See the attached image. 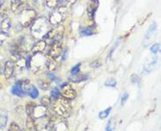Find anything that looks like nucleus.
<instances>
[{
    "instance_id": "nucleus-24",
    "label": "nucleus",
    "mask_w": 161,
    "mask_h": 131,
    "mask_svg": "<svg viewBox=\"0 0 161 131\" xmlns=\"http://www.w3.org/2000/svg\"><path fill=\"white\" fill-rule=\"evenodd\" d=\"M76 1L77 0H61V3H60L59 6L68 8V7H70L71 5H73L76 3Z\"/></svg>"
},
{
    "instance_id": "nucleus-2",
    "label": "nucleus",
    "mask_w": 161,
    "mask_h": 131,
    "mask_svg": "<svg viewBox=\"0 0 161 131\" xmlns=\"http://www.w3.org/2000/svg\"><path fill=\"white\" fill-rule=\"evenodd\" d=\"M53 111L63 118H68L71 113V106L70 101L66 100L63 97L58 98L57 100L52 101L51 102Z\"/></svg>"
},
{
    "instance_id": "nucleus-21",
    "label": "nucleus",
    "mask_w": 161,
    "mask_h": 131,
    "mask_svg": "<svg viewBox=\"0 0 161 131\" xmlns=\"http://www.w3.org/2000/svg\"><path fill=\"white\" fill-rule=\"evenodd\" d=\"M116 127V123H115V120L114 117L110 119L108 123V125L106 127V131H114Z\"/></svg>"
},
{
    "instance_id": "nucleus-18",
    "label": "nucleus",
    "mask_w": 161,
    "mask_h": 131,
    "mask_svg": "<svg viewBox=\"0 0 161 131\" xmlns=\"http://www.w3.org/2000/svg\"><path fill=\"white\" fill-rule=\"evenodd\" d=\"M27 93L29 94V96L32 98V99H37L38 97H39V91H38V89L34 86V85H31L30 88H29V90H28V92Z\"/></svg>"
},
{
    "instance_id": "nucleus-9",
    "label": "nucleus",
    "mask_w": 161,
    "mask_h": 131,
    "mask_svg": "<svg viewBox=\"0 0 161 131\" xmlns=\"http://www.w3.org/2000/svg\"><path fill=\"white\" fill-rule=\"evenodd\" d=\"M15 72V68H14V63L13 61L5 62L4 65V70H3V73L4 75V78L6 79H11L13 78V75Z\"/></svg>"
},
{
    "instance_id": "nucleus-30",
    "label": "nucleus",
    "mask_w": 161,
    "mask_h": 131,
    "mask_svg": "<svg viewBox=\"0 0 161 131\" xmlns=\"http://www.w3.org/2000/svg\"><path fill=\"white\" fill-rule=\"evenodd\" d=\"M81 65H82V63H78L77 65H75L72 69H71V74L72 75H75V74H78V73H79V70H80V67H81Z\"/></svg>"
},
{
    "instance_id": "nucleus-32",
    "label": "nucleus",
    "mask_w": 161,
    "mask_h": 131,
    "mask_svg": "<svg viewBox=\"0 0 161 131\" xmlns=\"http://www.w3.org/2000/svg\"><path fill=\"white\" fill-rule=\"evenodd\" d=\"M128 99H129V94H128L127 92H125V93L122 95V100H121V105H122V106H123L125 105V103H126L127 101H128Z\"/></svg>"
},
{
    "instance_id": "nucleus-36",
    "label": "nucleus",
    "mask_w": 161,
    "mask_h": 131,
    "mask_svg": "<svg viewBox=\"0 0 161 131\" xmlns=\"http://www.w3.org/2000/svg\"><path fill=\"white\" fill-rule=\"evenodd\" d=\"M5 1H6V0H0V8L3 6V4L5 3Z\"/></svg>"
},
{
    "instance_id": "nucleus-27",
    "label": "nucleus",
    "mask_w": 161,
    "mask_h": 131,
    "mask_svg": "<svg viewBox=\"0 0 161 131\" xmlns=\"http://www.w3.org/2000/svg\"><path fill=\"white\" fill-rule=\"evenodd\" d=\"M104 85L106 86H108V87H115L116 85H117V82L114 78H110L105 82Z\"/></svg>"
},
{
    "instance_id": "nucleus-1",
    "label": "nucleus",
    "mask_w": 161,
    "mask_h": 131,
    "mask_svg": "<svg viewBox=\"0 0 161 131\" xmlns=\"http://www.w3.org/2000/svg\"><path fill=\"white\" fill-rule=\"evenodd\" d=\"M51 24L44 17L36 18L35 20L31 25V35L34 39L42 40L48 31L51 29Z\"/></svg>"
},
{
    "instance_id": "nucleus-4",
    "label": "nucleus",
    "mask_w": 161,
    "mask_h": 131,
    "mask_svg": "<svg viewBox=\"0 0 161 131\" xmlns=\"http://www.w3.org/2000/svg\"><path fill=\"white\" fill-rule=\"evenodd\" d=\"M37 18V13L34 9L25 8L19 16V24L22 27H28Z\"/></svg>"
},
{
    "instance_id": "nucleus-29",
    "label": "nucleus",
    "mask_w": 161,
    "mask_h": 131,
    "mask_svg": "<svg viewBox=\"0 0 161 131\" xmlns=\"http://www.w3.org/2000/svg\"><path fill=\"white\" fill-rule=\"evenodd\" d=\"M8 131H21V129H20V128H19V126L18 125L17 123H11Z\"/></svg>"
},
{
    "instance_id": "nucleus-33",
    "label": "nucleus",
    "mask_w": 161,
    "mask_h": 131,
    "mask_svg": "<svg viewBox=\"0 0 161 131\" xmlns=\"http://www.w3.org/2000/svg\"><path fill=\"white\" fill-rule=\"evenodd\" d=\"M81 33H82L84 35H92V34H93V32H92V31H91V29H90V28H86L85 30L81 31Z\"/></svg>"
},
{
    "instance_id": "nucleus-8",
    "label": "nucleus",
    "mask_w": 161,
    "mask_h": 131,
    "mask_svg": "<svg viewBox=\"0 0 161 131\" xmlns=\"http://www.w3.org/2000/svg\"><path fill=\"white\" fill-rule=\"evenodd\" d=\"M63 52V45L61 41H56L50 45V48L48 50V55L50 57L57 60L59 57H61Z\"/></svg>"
},
{
    "instance_id": "nucleus-5",
    "label": "nucleus",
    "mask_w": 161,
    "mask_h": 131,
    "mask_svg": "<svg viewBox=\"0 0 161 131\" xmlns=\"http://www.w3.org/2000/svg\"><path fill=\"white\" fill-rule=\"evenodd\" d=\"M64 35V27L61 25L56 26V27L51 28L48 31V33L44 37V41L47 45H51L53 42L61 41Z\"/></svg>"
},
{
    "instance_id": "nucleus-14",
    "label": "nucleus",
    "mask_w": 161,
    "mask_h": 131,
    "mask_svg": "<svg viewBox=\"0 0 161 131\" xmlns=\"http://www.w3.org/2000/svg\"><path fill=\"white\" fill-rule=\"evenodd\" d=\"M89 79V76L86 74H75L72 77H70L69 80H70L71 83L74 84H79L81 83L83 81H86V79Z\"/></svg>"
},
{
    "instance_id": "nucleus-22",
    "label": "nucleus",
    "mask_w": 161,
    "mask_h": 131,
    "mask_svg": "<svg viewBox=\"0 0 161 131\" xmlns=\"http://www.w3.org/2000/svg\"><path fill=\"white\" fill-rule=\"evenodd\" d=\"M8 34L4 33V32H1L0 31V46H4L6 44L7 41H8Z\"/></svg>"
},
{
    "instance_id": "nucleus-6",
    "label": "nucleus",
    "mask_w": 161,
    "mask_h": 131,
    "mask_svg": "<svg viewBox=\"0 0 161 131\" xmlns=\"http://www.w3.org/2000/svg\"><path fill=\"white\" fill-rule=\"evenodd\" d=\"M66 9L67 8L63 7V6H58L57 8L54 9V11L49 16V20H48L52 26H58L64 20L66 15Z\"/></svg>"
},
{
    "instance_id": "nucleus-31",
    "label": "nucleus",
    "mask_w": 161,
    "mask_h": 131,
    "mask_svg": "<svg viewBox=\"0 0 161 131\" xmlns=\"http://www.w3.org/2000/svg\"><path fill=\"white\" fill-rule=\"evenodd\" d=\"M159 49H160V45L159 44H154L153 47L151 48V51L153 53H158L159 52Z\"/></svg>"
},
{
    "instance_id": "nucleus-26",
    "label": "nucleus",
    "mask_w": 161,
    "mask_h": 131,
    "mask_svg": "<svg viewBox=\"0 0 161 131\" xmlns=\"http://www.w3.org/2000/svg\"><path fill=\"white\" fill-rule=\"evenodd\" d=\"M7 123V115L4 114H0V128H4Z\"/></svg>"
},
{
    "instance_id": "nucleus-7",
    "label": "nucleus",
    "mask_w": 161,
    "mask_h": 131,
    "mask_svg": "<svg viewBox=\"0 0 161 131\" xmlns=\"http://www.w3.org/2000/svg\"><path fill=\"white\" fill-rule=\"evenodd\" d=\"M61 97L64 98L68 101H73L77 98V92L74 88L69 84H63L60 87Z\"/></svg>"
},
{
    "instance_id": "nucleus-19",
    "label": "nucleus",
    "mask_w": 161,
    "mask_h": 131,
    "mask_svg": "<svg viewBox=\"0 0 161 131\" xmlns=\"http://www.w3.org/2000/svg\"><path fill=\"white\" fill-rule=\"evenodd\" d=\"M61 0H46V4L47 6L51 9H55L60 5Z\"/></svg>"
},
{
    "instance_id": "nucleus-38",
    "label": "nucleus",
    "mask_w": 161,
    "mask_h": 131,
    "mask_svg": "<svg viewBox=\"0 0 161 131\" xmlns=\"http://www.w3.org/2000/svg\"><path fill=\"white\" fill-rule=\"evenodd\" d=\"M1 88H2V85L0 84V89H1Z\"/></svg>"
},
{
    "instance_id": "nucleus-23",
    "label": "nucleus",
    "mask_w": 161,
    "mask_h": 131,
    "mask_svg": "<svg viewBox=\"0 0 161 131\" xmlns=\"http://www.w3.org/2000/svg\"><path fill=\"white\" fill-rule=\"evenodd\" d=\"M61 97V92H60V89L58 87H55L52 90L51 92V100L52 101H55V100H57L58 98Z\"/></svg>"
},
{
    "instance_id": "nucleus-25",
    "label": "nucleus",
    "mask_w": 161,
    "mask_h": 131,
    "mask_svg": "<svg viewBox=\"0 0 161 131\" xmlns=\"http://www.w3.org/2000/svg\"><path fill=\"white\" fill-rule=\"evenodd\" d=\"M51 102H52L51 98L48 96L42 97V99L41 100V104H42V106H45V107H47V106H48L51 105Z\"/></svg>"
},
{
    "instance_id": "nucleus-20",
    "label": "nucleus",
    "mask_w": 161,
    "mask_h": 131,
    "mask_svg": "<svg viewBox=\"0 0 161 131\" xmlns=\"http://www.w3.org/2000/svg\"><path fill=\"white\" fill-rule=\"evenodd\" d=\"M111 111H112V106H109L108 108H106L103 111H101L99 113V118L100 120H104V119L108 118L109 116V114L111 113Z\"/></svg>"
},
{
    "instance_id": "nucleus-17",
    "label": "nucleus",
    "mask_w": 161,
    "mask_h": 131,
    "mask_svg": "<svg viewBox=\"0 0 161 131\" xmlns=\"http://www.w3.org/2000/svg\"><path fill=\"white\" fill-rule=\"evenodd\" d=\"M36 104L34 102H28L26 105V114L27 115V117L32 118L33 117V114H34V110Z\"/></svg>"
},
{
    "instance_id": "nucleus-35",
    "label": "nucleus",
    "mask_w": 161,
    "mask_h": 131,
    "mask_svg": "<svg viewBox=\"0 0 161 131\" xmlns=\"http://www.w3.org/2000/svg\"><path fill=\"white\" fill-rule=\"evenodd\" d=\"M100 65H101V63H100V61L92 62L91 63V67H92V68H98Z\"/></svg>"
},
{
    "instance_id": "nucleus-16",
    "label": "nucleus",
    "mask_w": 161,
    "mask_h": 131,
    "mask_svg": "<svg viewBox=\"0 0 161 131\" xmlns=\"http://www.w3.org/2000/svg\"><path fill=\"white\" fill-rule=\"evenodd\" d=\"M11 92L13 93V95H15V96H18V97H20V98H22V97H25L26 95V92H23L21 89H20V87H19V85H17L16 84H15L13 87H12V89H11Z\"/></svg>"
},
{
    "instance_id": "nucleus-28",
    "label": "nucleus",
    "mask_w": 161,
    "mask_h": 131,
    "mask_svg": "<svg viewBox=\"0 0 161 131\" xmlns=\"http://www.w3.org/2000/svg\"><path fill=\"white\" fill-rule=\"evenodd\" d=\"M49 83L47 82L46 80H40L39 81V86L40 88H42V90H48L49 88Z\"/></svg>"
},
{
    "instance_id": "nucleus-12",
    "label": "nucleus",
    "mask_w": 161,
    "mask_h": 131,
    "mask_svg": "<svg viewBox=\"0 0 161 131\" xmlns=\"http://www.w3.org/2000/svg\"><path fill=\"white\" fill-rule=\"evenodd\" d=\"M46 47H47V43L45 42L44 40H39L37 42H35L33 47H32V51L34 54L35 53H43L44 50L46 49Z\"/></svg>"
},
{
    "instance_id": "nucleus-13",
    "label": "nucleus",
    "mask_w": 161,
    "mask_h": 131,
    "mask_svg": "<svg viewBox=\"0 0 161 131\" xmlns=\"http://www.w3.org/2000/svg\"><path fill=\"white\" fill-rule=\"evenodd\" d=\"M57 67V63L56 59H54L49 56L47 57L46 59V69L49 71V72H53L54 70H56Z\"/></svg>"
},
{
    "instance_id": "nucleus-10",
    "label": "nucleus",
    "mask_w": 161,
    "mask_h": 131,
    "mask_svg": "<svg viewBox=\"0 0 161 131\" xmlns=\"http://www.w3.org/2000/svg\"><path fill=\"white\" fill-rule=\"evenodd\" d=\"M26 0H12L11 1V10L15 14H19L25 9Z\"/></svg>"
},
{
    "instance_id": "nucleus-37",
    "label": "nucleus",
    "mask_w": 161,
    "mask_h": 131,
    "mask_svg": "<svg viewBox=\"0 0 161 131\" xmlns=\"http://www.w3.org/2000/svg\"><path fill=\"white\" fill-rule=\"evenodd\" d=\"M49 131H54V129L52 128V127H50V129H49Z\"/></svg>"
},
{
    "instance_id": "nucleus-34",
    "label": "nucleus",
    "mask_w": 161,
    "mask_h": 131,
    "mask_svg": "<svg viewBox=\"0 0 161 131\" xmlns=\"http://www.w3.org/2000/svg\"><path fill=\"white\" fill-rule=\"evenodd\" d=\"M138 80H139V77H138V76H136V75L135 74H133L131 76V82H132V83L137 84Z\"/></svg>"
},
{
    "instance_id": "nucleus-15",
    "label": "nucleus",
    "mask_w": 161,
    "mask_h": 131,
    "mask_svg": "<svg viewBox=\"0 0 161 131\" xmlns=\"http://www.w3.org/2000/svg\"><path fill=\"white\" fill-rule=\"evenodd\" d=\"M11 27H12L11 19L9 18H4V19L0 23V31L4 32V33H8Z\"/></svg>"
},
{
    "instance_id": "nucleus-3",
    "label": "nucleus",
    "mask_w": 161,
    "mask_h": 131,
    "mask_svg": "<svg viewBox=\"0 0 161 131\" xmlns=\"http://www.w3.org/2000/svg\"><path fill=\"white\" fill-rule=\"evenodd\" d=\"M47 57L42 53H35L29 58V68L35 73H39L46 70Z\"/></svg>"
},
{
    "instance_id": "nucleus-11",
    "label": "nucleus",
    "mask_w": 161,
    "mask_h": 131,
    "mask_svg": "<svg viewBox=\"0 0 161 131\" xmlns=\"http://www.w3.org/2000/svg\"><path fill=\"white\" fill-rule=\"evenodd\" d=\"M99 6V1L98 0H91L87 5V14L91 19H93L95 15L96 11Z\"/></svg>"
}]
</instances>
